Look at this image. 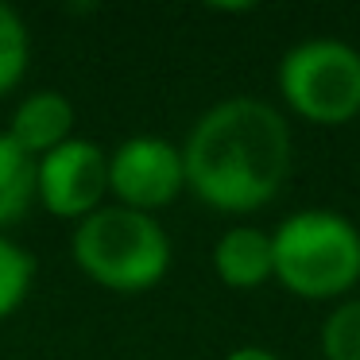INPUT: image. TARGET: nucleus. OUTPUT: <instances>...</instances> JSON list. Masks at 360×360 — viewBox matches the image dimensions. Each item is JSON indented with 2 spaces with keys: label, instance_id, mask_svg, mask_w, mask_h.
Instances as JSON below:
<instances>
[{
  "label": "nucleus",
  "instance_id": "obj_1",
  "mask_svg": "<svg viewBox=\"0 0 360 360\" xmlns=\"http://www.w3.org/2000/svg\"><path fill=\"white\" fill-rule=\"evenodd\" d=\"M186 186L205 205L248 213L279 194L290 167V132L283 117L256 97H229L194 124L186 148Z\"/></svg>",
  "mask_w": 360,
  "mask_h": 360
},
{
  "label": "nucleus",
  "instance_id": "obj_2",
  "mask_svg": "<svg viewBox=\"0 0 360 360\" xmlns=\"http://www.w3.org/2000/svg\"><path fill=\"white\" fill-rule=\"evenodd\" d=\"M74 259L94 283L136 295L167 275L171 240L151 213L109 205L82 217V225L74 229Z\"/></svg>",
  "mask_w": 360,
  "mask_h": 360
},
{
  "label": "nucleus",
  "instance_id": "obj_3",
  "mask_svg": "<svg viewBox=\"0 0 360 360\" xmlns=\"http://www.w3.org/2000/svg\"><path fill=\"white\" fill-rule=\"evenodd\" d=\"M275 279L302 298H337L360 279V233L333 210L290 213L271 236Z\"/></svg>",
  "mask_w": 360,
  "mask_h": 360
},
{
  "label": "nucleus",
  "instance_id": "obj_4",
  "mask_svg": "<svg viewBox=\"0 0 360 360\" xmlns=\"http://www.w3.org/2000/svg\"><path fill=\"white\" fill-rule=\"evenodd\" d=\"M283 101L314 124H345L360 112V51L337 39H306L279 63Z\"/></svg>",
  "mask_w": 360,
  "mask_h": 360
},
{
  "label": "nucleus",
  "instance_id": "obj_5",
  "mask_svg": "<svg viewBox=\"0 0 360 360\" xmlns=\"http://www.w3.org/2000/svg\"><path fill=\"white\" fill-rule=\"evenodd\" d=\"M182 186H186L182 151L159 136H132L109 155V190L124 210H159L174 202Z\"/></svg>",
  "mask_w": 360,
  "mask_h": 360
},
{
  "label": "nucleus",
  "instance_id": "obj_6",
  "mask_svg": "<svg viewBox=\"0 0 360 360\" xmlns=\"http://www.w3.org/2000/svg\"><path fill=\"white\" fill-rule=\"evenodd\" d=\"M109 190V155L89 140H66L35 163V198L55 217H89Z\"/></svg>",
  "mask_w": 360,
  "mask_h": 360
},
{
  "label": "nucleus",
  "instance_id": "obj_7",
  "mask_svg": "<svg viewBox=\"0 0 360 360\" xmlns=\"http://www.w3.org/2000/svg\"><path fill=\"white\" fill-rule=\"evenodd\" d=\"M74 128V109L63 94H51V89H39V94L24 97L12 117L8 136L27 151V155H47V151L63 148L70 140Z\"/></svg>",
  "mask_w": 360,
  "mask_h": 360
},
{
  "label": "nucleus",
  "instance_id": "obj_8",
  "mask_svg": "<svg viewBox=\"0 0 360 360\" xmlns=\"http://www.w3.org/2000/svg\"><path fill=\"white\" fill-rule=\"evenodd\" d=\"M213 267L217 275L236 290H256L267 279H275V259H271V236L259 229L236 225L213 248Z\"/></svg>",
  "mask_w": 360,
  "mask_h": 360
},
{
  "label": "nucleus",
  "instance_id": "obj_9",
  "mask_svg": "<svg viewBox=\"0 0 360 360\" xmlns=\"http://www.w3.org/2000/svg\"><path fill=\"white\" fill-rule=\"evenodd\" d=\"M35 202V159L12 140L0 136V229L16 225Z\"/></svg>",
  "mask_w": 360,
  "mask_h": 360
},
{
  "label": "nucleus",
  "instance_id": "obj_10",
  "mask_svg": "<svg viewBox=\"0 0 360 360\" xmlns=\"http://www.w3.org/2000/svg\"><path fill=\"white\" fill-rule=\"evenodd\" d=\"M27 55H32V43H27L24 20L16 16V8L0 4V97L20 86L27 70Z\"/></svg>",
  "mask_w": 360,
  "mask_h": 360
},
{
  "label": "nucleus",
  "instance_id": "obj_11",
  "mask_svg": "<svg viewBox=\"0 0 360 360\" xmlns=\"http://www.w3.org/2000/svg\"><path fill=\"white\" fill-rule=\"evenodd\" d=\"M35 279V264L20 244H12L8 236H0V318H8L20 302L27 298Z\"/></svg>",
  "mask_w": 360,
  "mask_h": 360
},
{
  "label": "nucleus",
  "instance_id": "obj_12",
  "mask_svg": "<svg viewBox=\"0 0 360 360\" xmlns=\"http://www.w3.org/2000/svg\"><path fill=\"white\" fill-rule=\"evenodd\" d=\"M326 360H360V298L337 306L321 326Z\"/></svg>",
  "mask_w": 360,
  "mask_h": 360
},
{
  "label": "nucleus",
  "instance_id": "obj_13",
  "mask_svg": "<svg viewBox=\"0 0 360 360\" xmlns=\"http://www.w3.org/2000/svg\"><path fill=\"white\" fill-rule=\"evenodd\" d=\"M225 360H279V356H271L267 349H252V345H248V349H236V352H229Z\"/></svg>",
  "mask_w": 360,
  "mask_h": 360
}]
</instances>
